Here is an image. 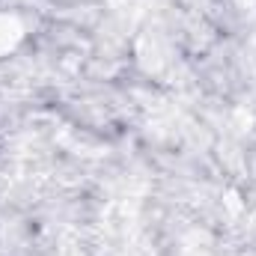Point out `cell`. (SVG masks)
Here are the masks:
<instances>
[]
</instances>
